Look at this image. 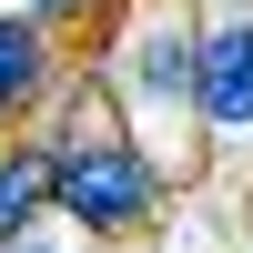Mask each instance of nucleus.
Masks as SVG:
<instances>
[{
    "label": "nucleus",
    "mask_w": 253,
    "mask_h": 253,
    "mask_svg": "<svg viewBox=\"0 0 253 253\" xmlns=\"http://www.w3.org/2000/svg\"><path fill=\"white\" fill-rule=\"evenodd\" d=\"M61 132L51 142V213L81 223V233H152L162 213V152L142 132H122L112 81H61Z\"/></svg>",
    "instance_id": "obj_1"
},
{
    "label": "nucleus",
    "mask_w": 253,
    "mask_h": 253,
    "mask_svg": "<svg viewBox=\"0 0 253 253\" xmlns=\"http://www.w3.org/2000/svg\"><path fill=\"white\" fill-rule=\"evenodd\" d=\"M193 61H203V31H193L182 0H122L112 10L101 81L142 112V142H162L172 122H193Z\"/></svg>",
    "instance_id": "obj_2"
},
{
    "label": "nucleus",
    "mask_w": 253,
    "mask_h": 253,
    "mask_svg": "<svg viewBox=\"0 0 253 253\" xmlns=\"http://www.w3.org/2000/svg\"><path fill=\"white\" fill-rule=\"evenodd\" d=\"M193 122L223 142L253 132V10L203 20V61H193Z\"/></svg>",
    "instance_id": "obj_3"
},
{
    "label": "nucleus",
    "mask_w": 253,
    "mask_h": 253,
    "mask_svg": "<svg viewBox=\"0 0 253 253\" xmlns=\"http://www.w3.org/2000/svg\"><path fill=\"white\" fill-rule=\"evenodd\" d=\"M61 81H71V71H61L51 20H31V10H10V0H0V132H10V122H31Z\"/></svg>",
    "instance_id": "obj_4"
},
{
    "label": "nucleus",
    "mask_w": 253,
    "mask_h": 253,
    "mask_svg": "<svg viewBox=\"0 0 253 253\" xmlns=\"http://www.w3.org/2000/svg\"><path fill=\"white\" fill-rule=\"evenodd\" d=\"M51 213V142H10L0 152V243H20Z\"/></svg>",
    "instance_id": "obj_5"
},
{
    "label": "nucleus",
    "mask_w": 253,
    "mask_h": 253,
    "mask_svg": "<svg viewBox=\"0 0 253 253\" xmlns=\"http://www.w3.org/2000/svg\"><path fill=\"white\" fill-rule=\"evenodd\" d=\"M10 10H31V20H51V31H101V20L122 10V0H10Z\"/></svg>",
    "instance_id": "obj_6"
},
{
    "label": "nucleus",
    "mask_w": 253,
    "mask_h": 253,
    "mask_svg": "<svg viewBox=\"0 0 253 253\" xmlns=\"http://www.w3.org/2000/svg\"><path fill=\"white\" fill-rule=\"evenodd\" d=\"M0 253H51V243H41V233H20V243H0Z\"/></svg>",
    "instance_id": "obj_7"
}]
</instances>
